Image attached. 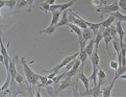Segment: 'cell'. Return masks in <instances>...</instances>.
<instances>
[{"instance_id": "7", "label": "cell", "mask_w": 126, "mask_h": 97, "mask_svg": "<svg viewBox=\"0 0 126 97\" xmlns=\"http://www.w3.org/2000/svg\"><path fill=\"white\" fill-rule=\"evenodd\" d=\"M71 8H69V10H66L62 13V16L60 18V21L56 23V27H61V26H68L69 24V18H68V13L70 12Z\"/></svg>"}, {"instance_id": "45", "label": "cell", "mask_w": 126, "mask_h": 97, "mask_svg": "<svg viewBox=\"0 0 126 97\" xmlns=\"http://www.w3.org/2000/svg\"><path fill=\"white\" fill-rule=\"evenodd\" d=\"M120 78H122V79H126V73L122 74V75H121V76H120Z\"/></svg>"}, {"instance_id": "36", "label": "cell", "mask_w": 126, "mask_h": 97, "mask_svg": "<svg viewBox=\"0 0 126 97\" xmlns=\"http://www.w3.org/2000/svg\"><path fill=\"white\" fill-rule=\"evenodd\" d=\"M60 7H61V4H52V5H50V7H49V12H54V11H57V10H60Z\"/></svg>"}, {"instance_id": "9", "label": "cell", "mask_w": 126, "mask_h": 97, "mask_svg": "<svg viewBox=\"0 0 126 97\" xmlns=\"http://www.w3.org/2000/svg\"><path fill=\"white\" fill-rule=\"evenodd\" d=\"M90 60H91V63L93 67H97L100 68V65H99V62H100V58L98 55V47H94V51L92 55L90 56Z\"/></svg>"}, {"instance_id": "25", "label": "cell", "mask_w": 126, "mask_h": 97, "mask_svg": "<svg viewBox=\"0 0 126 97\" xmlns=\"http://www.w3.org/2000/svg\"><path fill=\"white\" fill-rule=\"evenodd\" d=\"M114 81H111L110 82V85L109 86V88H105L104 90L102 91V96H104V97H110L111 94V89H112V87H114Z\"/></svg>"}, {"instance_id": "42", "label": "cell", "mask_w": 126, "mask_h": 97, "mask_svg": "<svg viewBox=\"0 0 126 97\" xmlns=\"http://www.w3.org/2000/svg\"><path fill=\"white\" fill-rule=\"evenodd\" d=\"M46 3H48L49 5H52V4H54L55 2H56V0H46V1H45Z\"/></svg>"}, {"instance_id": "3", "label": "cell", "mask_w": 126, "mask_h": 97, "mask_svg": "<svg viewBox=\"0 0 126 97\" xmlns=\"http://www.w3.org/2000/svg\"><path fill=\"white\" fill-rule=\"evenodd\" d=\"M8 47H10V42H7V47L4 46L3 42H2V38H1V32H0V53H1L4 58V64L3 65H4V67H5L6 71L8 69V65H10V61H11V56L7 52Z\"/></svg>"}, {"instance_id": "44", "label": "cell", "mask_w": 126, "mask_h": 97, "mask_svg": "<svg viewBox=\"0 0 126 97\" xmlns=\"http://www.w3.org/2000/svg\"><path fill=\"white\" fill-rule=\"evenodd\" d=\"M0 63H2V64H4V58H3V55L0 53Z\"/></svg>"}, {"instance_id": "41", "label": "cell", "mask_w": 126, "mask_h": 97, "mask_svg": "<svg viewBox=\"0 0 126 97\" xmlns=\"http://www.w3.org/2000/svg\"><path fill=\"white\" fill-rule=\"evenodd\" d=\"M48 86H53V79H49L46 81V83H45V87H48Z\"/></svg>"}, {"instance_id": "17", "label": "cell", "mask_w": 126, "mask_h": 97, "mask_svg": "<svg viewBox=\"0 0 126 97\" xmlns=\"http://www.w3.org/2000/svg\"><path fill=\"white\" fill-rule=\"evenodd\" d=\"M85 24H87L88 27L94 32V34H96V33L99 32L100 27H101L100 23H92V22H89V21H87V20H85Z\"/></svg>"}, {"instance_id": "46", "label": "cell", "mask_w": 126, "mask_h": 97, "mask_svg": "<svg viewBox=\"0 0 126 97\" xmlns=\"http://www.w3.org/2000/svg\"><path fill=\"white\" fill-rule=\"evenodd\" d=\"M37 96H38V97L41 96V94H40V89H39V90H38V92H37Z\"/></svg>"}, {"instance_id": "38", "label": "cell", "mask_w": 126, "mask_h": 97, "mask_svg": "<svg viewBox=\"0 0 126 97\" xmlns=\"http://www.w3.org/2000/svg\"><path fill=\"white\" fill-rule=\"evenodd\" d=\"M26 4H27L26 0H18V2H17L16 5H17L18 7H23L24 5H26Z\"/></svg>"}, {"instance_id": "19", "label": "cell", "mask_w": 126, "mask_h": 97, "mask_svg": "<svg viewBox=\"0 0 126 97\" xmlns=\"http://www.w3.org/2000/svg\"><path fill=\"white\" fill-rule=\"evenodd\" d=\"M51 13H52V20H51L50 25H56V23L60 21V18H61L63 12H61L60 10H57V11L51 12Z\"/></svg>"}, {"instance_id": "4", "label": "cell", "mask_w": 126, "mask_h": 97, "mask_svg": "<svg viewBox=\"0 0 126 97\" xmlns=\"http://www.w3.org/2000/svg\"><path fill=\"white\" fill-rule=\"evenodd\" d=\"M103 81H100L97 82L96 85H94V87L92 89H89V91H85L84 93H82L81 95L83 96H94V97H98L102 95V91H101V86H102Z\"/></svg>"}, {"instance_id": "6", "label": "cell", "mask_w": 126, "mask_h": 97, "mask_svg": "<svg viewBox=\"0 0 126 97\" xmlns=\"http://www.w3.org/2000/svg\"><path fill=\"white\" fill-rule=\"evenodd\" d=\"M18 59H19V56H18V55H15L14 58H11L10 65H8V69H7V71H6V72L10 73L11 79H12V82H13V81H15V75L17 74L16 63L18 62Z\"/></svg>"}, {"instance_id": "2", "label": "cell", "mask_w": 126, "mask_h": 97, "mask_svg": "<svg viewBox=\"0 0 126 97\" xmlns=\"http://www.w3.org/2000/svg\"><path fill=\"white\" fill-rule=\"evenodd\" d=\"M119 10H120V7H119L118 1H114L111 4H110V5L105 4V5H103V6L96 7V12L100 13V14H101V18H103V15H104V14H110V13L117 12Z\"/></svg>"}, {"instance_id": "10", "label": "cell", "mask_w": 126, "mask_h": 97, "mask_svg": "<svg viewBox=\"0 0 126 97\" xmlns=\"http://www.w3.org/2000/svg\"><path fill=\"white\" fill-rule=\"evenodd\" d=\"M116 29H117V34H118V38H119V44L123 43V38L126 34V32H124V29L122 27V22L121 21H117V24H116Z\"/></svg>"}, {"instance_id": "32", "label": "cell", "mask_w": 126, "mask_h": 97, "mask_svg": "<svg viewBox=\"0 0 126 97\" xmlns=\"http://www.w3.org/2000/svg\"><path fill=\"white\" fill-rule=\"evenodd\" d=\"M15 81L19 83V85H22L23 83V81H24V76H22L21 74H19L17 72V74L15 75Z\"/></svg>"}, {"instance_id": "29", "label": "cell", "mask_w": 126, "mask_h": 97, "mask_svg": "<svg viewBox=\"0 0 126 97\" xmlns=\"http://www.w3.org/2000/svg\"><path fill=\"white\" fill-rule=\"evenodd\" d=\"M78 71H79L78 69H75V68L72 67V68L69 70V71H67V72H66V76L73 77V76H75V75H77V74H78Z\"/></svg>"}, {"instance_id": "24", "label": "cell", "mask_w": 126, "mask_h": 97, "mask_svg": "<svg viewBox=\"0 0 126 97\" xmlns=\"http://www.w3.org/2000/svg\"><path fill=\"white\" fill-rule=\"evenodd\" d=\"M75 3H76V0H71V1H69V2L63 3V4H61L60 11H61V12H64V11H66V10H69V8H71Z\"/></svg>"}, {"instance_id": "16", "label": "cell", "mask_w": 126, "mask_h": 97, "mask_svg": "<svg viewBox=\"0 0 126 97\" xmlns=\"http://www.w3.org/2000/svg\"><path fill=\"white\" fill-rule=\"evenodd\" d=\"M88 58H89V55L87 54V52H85V50H84V49H80L79 54H78V56H77V59H79V60H80V62H81L80 68H83V67H84V64H85V62H87Z\"/></svg>"}, {"instance_id": "39", "label": "cell", "mask_w": 126, "mask_h": 97, "mask_svg": "<svg viewBox=\"0 0 126 97\" xmlns=\"http://www.w3.org/2000/svg\"><path fill=\"white\" fill-rule=\"evenodd\" d=\"M26 2H27V4H28V12H31L32 11V7H33L34 0H26Z\"/></svg>"}, {"instance_id": "12", "label": "cell", "mask_w": 126, "mask_h": 97, "mask_svg": "<svg viewBox=\"0 0 126 97\" xmlns=\"http://www.w3.org/2000/svg\"><path fill=\"white\" fill-rule=\"evenodd\" d=\"M68 26L71 28L72 32H73L74 33H76V36H77L78 39H79V42L82 41V30H81V28H80L79 26L75 25V24H72V23H69Z\"/></svg>"}, {"instance_id": "5", "label": "cell", "mask_w": 126, "mask_h": 97, "mask_svg": "<svg viewBox=\"0 0 126 97\" xmlns=\"http://www.w3.org/2000/svg\"><path fill=\"white\" fill-rule=\"evenodd\" d=\"M78 54H79V51H78V52H76V53H74V54H71V55H69V56H67V58H65V59L63 60L57 66H55V67L53 68V69H51V70H50V72H58L62 68H65V66L68 64L69 62H71L72 60H75V59L78 56Z\"/></svg>"}, {"instance_id": "47", "label": "cell", "mask_w": 126, "mask_h": 97, "mask_svg": "<svg viewBox=\"0 0 126 97\" xmlns=\"http://www.w3.org/2000/svg\"><path fill=\"white\" fill-rule=\"evenodd\" d=\"M125 1H126V0H125Z\"/></svg>"}, {"instance_id": "28", "label": "cell", "mask_w": 126, "mask_h": 97, "mask_svg": "<svg viewBox=\"0 0 126 97\" xmlns=\"http://www.w3.org/2000/svg\"><path fill=\"white\" fill-rule=\"evenodd\" d=\"M98 79L103 82H104V81L106 79V74L101 68H98Z\"/></svg>"}, {"instance_id": "22", "label": "cell", "mask_w": 126, "mask_h": 97, "mask_svg": "<svg viewBox=\"0 0 126 97\" xmlns=\"http://www.w3.org/2000/svg\"><path fill=\"white\" fill-rule=\"evenodd\" d=\"M110 15H111L112 17H115V19L117 21H121V22H126V16L123 15V14H121V13L119 11H117V12H114V13H110Z\"/></svg>"}, {"instance_id": "31", "label": "cell", "mask_w": 126, "mask_h": 97, "mask_svg": "<svg viewBox=\"0 0 126 97\" xmlns=\"http://www.w3.org/2000/svg\"><path fill=\"white\" fill-rule=\"evenodd\" d=\"M17 2H18V0H6V1H5V6L12 8V7L16 6Z\"/></svg>"}, {"instance_id": "13", "label": "cell", "mask_w": 126, "mask_h": 97, "mask_svg": "<svg viewBox=\"0 0 126 97\" xmlns=\"http://www.w3.org/2000/svg\"><path fill=\"white\" fill-rule=\"evenodd\" d=\"M72 77H69V76H66V78L61 82V85H60V88H58V91L60 92H63V91H65L67 88H69L72 86Z\"/></svg>"}, {"instance_id": "40", "label": "cell", "mask_w": 126, "mask_h": 97, "mask_svg": "<svg viewBox=\"0 0 126 97\" xmlns=\"http://www.w3.org/2000/svg\"><path fill=\"white\" fill-rule=\"evenodd\" d=\"M57 75V72H51V74H49V75L47 76L49 79H53V78H54L55 76Z\"/></svg>"}, {"instance_id": "1", "label": "cell", "mask_w": 126, "mask_h": 97, "mask_svg": "<svg viewBox=\"0 0 126 97\" xmlns=\"http://www.w3.org/2000/svg\"><path fill=\"white\" fill-rule=\"evenodd\" d=\"M22 66H23V70L26 76V81L29 86H37L39 83V74H37L34 71H32V69L29 68L28 63L26 62L25 58H22L20 60Z\"/></svg>"}, {"instance_id": "43", "label": "cell", "mask_w": 126, "mask_h": 97, "mask_svg": "<svg viewBox=\"0 0 126 97\" xmlns=\"http://www.w3.org/2000/svg\"><path fill=\"white\" fill-rule=\"evenodd\" d=\"M5 1L6 0H0V8H2L5 6Z\"/></svg>"}, {"instance_id": "33", "label": "cell", "mask_w": 126, "mask_h": 97, "mask_svg": "<svg viewBox=\"0 0 126 97\" xmlns=\"http://www.w3.org/2000/svg\"><path fill=\"white\" fill-rule=\"evenodd\" d=\"M49 7H50V5H49L48 3L43 2V3L41 4V6H40V10L43 11V12H45V13H48V12H49Z\"/></svg>"}, {"instance_id": "30", "label": "cell", "mask_w": 126, "mask_h": 97, "mask_svg": "<svg viewBox=\"0 0 126 97\" xmlns=\"http://www.w3.org/2000/svg\"><path fill=\"white\" fill-rule=\"evenodd\" d=\"M112 45H114V48L117 53H119L120 50H121V47H120V44H119V40H112Z\"/></svg>"}, {"instance_id": "37", "label": "cell", "mask_w": 126, "mask_h": 97, "mask_svg": "<svg viewBox=\"0 0 126 97\" xmlns=\"http://www.w3.org/2000/svg\"><path fill=\"white\" fill-rule=\"evenodd\" d=\"M118 4H119L120 8H122V10L126 11V1H125V0H118Z\"/></svg>"}, {"instance_id": "35", "label": "cell", "mask_w": 126, "mask_h": 97, "mask_svg": "<svg viewBox=\"0 0 126 97\" xmlns=\"http://www.w3.org/2000/svg\"><path fill=\"white\" fill-rule=\"evenodd\" d=\"M47 81H48L47 76H43V75H40V74H39V82H41L44 87H45V83H46Z\"/></svg>"}, {"instance_id": "8", "label": "cell", "mask_w": 126, "mask_h": 97, "mask_svg": "<svg viewBox=\"0 0 126 97\" xmlns=\"http://www.w3.org/2000/svg\"><path fill=\"white\" fill-rule=\"evenodd\" d=\"M78 76H79V79L81 81L82 85H83L84 88H85V91H89V89H90V78L84 74V72H83V68H79Z\"/></svg>"}, {"instance_id": "18", "label": "cell", "mask_w": 126, "mask_h": 97, "mask_svg": "<svg viewBox=\"0 0 126 97\" xmlns=\"http://www.w3.org/2000/svg\"><path fill=\"white\" fill-rule=\"evenodd\" d=\"M56 30V26L55 25H49L48 27H46L45 29H42L40 30V34H46V36H50V34H52L53 32H54Z\"/></svg>"}, {"instance_id": "20", "label": "cell", "mask_w": 126, "mask_h": 97, "mask_svg": "<svg viewBox=\"0 0 126 97\" xmlns=\"http://www.w3.org/2000/svg\"><path fill=\"white\" fill-rule=\"evenodd\" d=\"M126 73V66H119L118 69L116 70V75L114 77V79H112V81H116L118 78H120V76L122 75V74Z\"/></svg>"}, {"instance_id": "15", "label": "cell", "mask_w": 126, "mask_h": 97, "mask_svg": "<svg viewBox=\"0 0 126 97\" xmlns=\"http://www.w3.org/2000/svg\"><path fill=\"white\" fill-rule=\"evenodd\" d=\"M94 36H95V34H94V32L89 27L82 29V40L84 42H88L89 40H91Z\"/></svg>"}, {"instance_id": "23", "label": "cell", "mask_w": 126, "mask_h": 97, "mask_svg": "<svg viewBox=\"0 0 126 97\" xmlns=\"http://www.w3.org/2000/svg\"><path fill=\"white\" fill-rule=\"evenodd\" d=\"M89 78H90V81H93L94 85H96L98 82V68L97 67H93V72Z\"/></svg>"}, {"instance_id": "48", "label": "cell", "mask_w": 126, "mask_h": 97, "mask_svg": "<svg viewBox=\"0 0 126 97\" xmlns=\"http://www.w3.org/2000/svg\"><path fill=\"white\" fill-rule=\"evenodd\" d=\"M0 69H1V68H0Z\"/></svg>"}, {"instance_id": "14", "label": "cell", "mask_w": 126, "mask_h": 97, "mask_svg": "<svg viewBox=\"0 0 126 97\" xmlns=\"http://www.w3.org/2000/svg\"><path fill=\"white\" fill-rule=\"evenodd\" d=\"M94 47H95V36H94V37L91 39L90 43L84 47V50H85V52H87V54L89 55V58H90V56L92 55V53H93Z\"/></svg>"}, {"instance_id": "26", "label": "cell", "mask_w": 126, "mask_h": 97, "mask_svg": "<svg viewBox=\"0 0 126 97\" xmlns=\"http://www.w3.org/2000/svg\"><path fill=\"white\" fill-rule=\"evenodd\" d=\"M110 36H111V38H112V40H119V38H118V34H117V29H116V26L115 25H110Z\"/></svg>"}, {"instance_id": "34", "label": "cell", "mask_w": 126, "mask_h": 97, "mask_svg": "<svg viewBox=\"0 0 126 97\" xmlns=\"http://www.w3.org/2000/svg\"><path fill=\"white\" fill-rule=\"evenodd\" d=\"M110 67L111 69H115V70H117V69H118V67H119L118 62L115 61V60H111V61H110Z\"/></svg>"}, {"instance_id": "11", "label": "cell", "mask_w": 126, "mask_h": 97, "mask_svg": "<svg viewBox=\"0 0 126 97\" xmlns=\"http://www.w3.org/2000/svg\"><path fill=\"white\" fill-rule=\"evenodd\" d=\"M110 26L109 27H105L104 30H103V32H102V36H103V40H104V42H105V46H106V50L107 51H110L109 50V44L112 41V38L110 36Z\"/></svg>"}, {"instance_id": "21", "label": "cell", "mask_w": 126, "mask_h": 97, "mask_svg": "<svg viewBox=\"0 0 126 97\" xmlns=\"http://www.w3.org/2000/svg\"><path fill=\"white\" fill-rule=\"evenodd\" d=\"M115 17H112L111 15L107 18L106 20H103L102 22H100V25H101V27L103 28H105V27H109V26H110L112 23H114V21H115Z\"/></svg>"}, {"instance_id": "27", "label": "cell", "mask_w": 126, "mask_h": 97, "mask_svg": "<svg viewBox=\"0 0 126 97\" xmlns=\"http://www.w3.org/2000/svg\"><path fill=\"white\" fill-rule=\"evenodd\" d=\"M91 4L94 6H96V7H99L101 5H105V4H107V2L105 1V0H92Z\"/></svg>"}]
</instances>
